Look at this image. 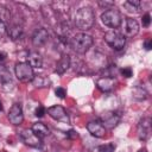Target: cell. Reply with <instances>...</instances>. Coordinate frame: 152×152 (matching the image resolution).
Instances as JSON below:
<instances>
[{
	"label": "cell",
	"mask_w": 152,
	"mask_h": 152,
	"mask_svg": "<svg viewBox=\"0 0 152 152\" xmlns=\"http://www.w3.org/2000/svg\"><path fill=\"white\" fill-rule=\"evenodd\" d=\"M95 23V13L91 7H81L74 15V24L82 31L90 30Z\"/></svg>",
	"instance_id": "6da1fadb"
},
{
	"label": "cell",
	"mask_w": 152,
	"mask_h": 152,
	"mask_svg": "<svg viewBox=\"0 0 152 152\" xmlns=\"http://www.w3.org/2000/svg\"><path fill=\"white\" fill-rule=\"evenodd\" d=\"M94 39L91 36L87 34V33H77L75 34L70 40H69V45L70 48L77 52V53H86L93 45Z\"/></svg>",
	"instance_id": "7a4b0ae2"
},
{
	"label": "cell",
	"mask_w": 152,
	"mask_h": 152,
	"mask_svg": "<svg viewBox=\"0 0 152 152\" xmlns=\"http://www.w3.org/2000/svg\"><path fill=\"white\" fill-rule=\"evenodd\" d=\"M101 20L106 26H108L110 28H118L121 25L122 17L119 11L110 8V10H106L104 12H102Z\"/></svg>",
	"instance_id": "3957f363"
},
{
	"label": "cell",
	"mask_w": 152,
	"mask_h": 152,
	"mask_svg": "<svg viewBox=\"0 0 152 152\" xmlns=\"http://www.w3.org/2000/svg\"><path fill=\"white\" fill-rule=\"evenodd\" d=\"M104 40L106 43L114 50L120 51L125 48L126 45V37L118 33L116 31H108L104 34Z\"/></svg>",
	"instance_id": "277c9868"
},
{
	"label": "cell",
	"mask_w": 152,
	"mask_h": 152,
	"mask_svg": "<svg viewBox=\"0 0 152 152\" xmlns=\"http://www.w3.org/2000/svg\"><path fill=\"white\" fill-rule=\"evenodd\" d=\"M15 76L21 82H31L34 77L33 68H31L26 62H19L14 66Z\"/></svg>",
	"instance_id": "5b68a950"
},
{
	"label": "cell",
	"mask_w": 152,
	"mask_h": 152,
	"mask_svg": "<svg viewBox=\"0 0 152 152\" xmlns=\"http://www.w3.org/2000/svg\"><path fill=\"white\" fill-rule=\"evenodd\" d=\"M121 120V116L119 113L114 112V110H109V112H104L102 115H100V119L99 121L103 125L104 128H114L118 126V124L120 122Z\"/></svg>",
	"instance_id": "8992f818"
},
{
	"label": "cell",
	"mask_w": 152,
	"mask_h": 152,
	"mask_svg": "<svg viewBox=\"0 0 152 152\" xmlns=\"http://www.w3.org/2000/svg\"><path fill=\"white\" fill-rule=\"evenodd\" d=\"M19 135H20L21 140H23L26 145H28V146H31V147L38 148V147L42 146V139L38 138V137L32 132V129H23V131L19 132Z\"/></svg>",
	"instance_id": "52a82bcc"
},
{
	"label": "cell",
	"mask_w": 152,
	"mask_h": 152,
	"mask_svg": "<svg viewBox=\"0 0 152 152\" xmlns=\"http://www.w3.org/2000/svg\"><path fill=\"white\" fill-rule=\"evenodd\" d=\"M138 138L142 141H146L151 135V119L150 118H142L137 127Z\"/></svg>",
	"instance_id": "ba28073f"
},
{
	"label": "cell",
	"mask_w": 152,
	"mask_h": 152,
	"mask_svg": "<svg viewBox=\"0 0 152 152\" xmlns=\"http://www.w3.org/2000/svg\"><path fill=\"white\" fill-rule=\"evenodd\" d=\"M8 120L11 124L18 126L23 122L24 120V113H23V108L19 103H14L12 104V107L10 108V112H8Z\"/></svg>",
	"instance_id": "9c48e42d"
},
{
	"label": "cell",
	"mask_w": 152,
	"mask_h": 152,
	"mask_svg": "<svg viewBox=\"0 0 152 152\" xmlns=\"http://www.w3.org/2000/svg\"><path fill=\"white\" fill-rule=\"evenodd\" d=\"M48 114L53 119V120H57V121H64V122H69V118H68V114L65 112V109L62 107V106H52V107H49L48 108Z\"/></svg>",
	"instance_id": "30bf717a"
},
{
	"label": "cell",
	"mask_w": 152,
	"mask_h": 152,
	"mask_svg": "<svg viewBox=\"0 0 152 152\" xmlns=\"http://www.w3.org/2000/svg\"><path fill=\"white\" fill-rule=\"evenodd\" d=\"M49 39V32L46 28L44 27H39L37 28L33 34H32V44L36 46V48H39L42 45H44Z\"/></svg>",
	"instance_id": "8fae6325"
},
{
	"label": "cell",
	"mask_w": 152,
	"mask_h": 152,
	"mask_svg": "<svg viewBox=\"0 0 152 152\" xmlns=\"http://www.w3.org/2000/svg\"><path fill=\"white\" fill-rule=\"evenodd\" d=\"M116 81L114 77H109V76H104V77H100L96 81V87L102 91V93H109L115 88Z\"/></svg>",
	"instance_id": "7c38bea8"
},
{
	"label": "cell",
	"mask_w": 152,
	"mask_h": 152,
	"mask_svg": "<svg viewBox=\"0 0 152 152\" xmlns=\"http://www.w3.org/2000/svg\"><path fill=\"white\" fill-rule=\"evenodd\" d=\"M87 129L88 132L95 137V138H102L104 137L106 134V128L103 127V125L99 121V120H93V121H89L87 124Z\"/></svg>",
	"instance_id": "4fadbf2b"
},
{
	"label": "cell",
	"mask_w": 152,
	"mask_h": 152,
	"mask_svg": "<svg viewBox=\"0 0 152 152\" xmlns=\"http://www.w3.org/2000/svg\"><path fill=\"white\" fill-rule=\"evenodd\" d=\"M139 32V24L133 18H127L125 21V36L126 37H134Z\"/></svg>",
	"instance_id": "5bb4252c"
},
{
	"label": "cell",
	"mask_w": 152,
	"mask_h": 152,
	"mask_svg": "<svg viewBox=\"0 0 152 152\" xmlns=\"http://www.w3.org/2000/svg\"><path fill=\"white\" fill-rule=\"evenodd\" d=\"M71 64V59H70V56L68 53H63L62 57L59 58V61L57 62L56 64V69H55V72L58 74V75H63L70 66Z\"/></svg>",
	"instance_id": "9a60e30c"
},
{
	"label": "cell",
	"mask_w": 152,
	"mask_h": 152,
	"mask_svg": "<svg viewBox=\"0 0 152 152\" xmlns=\"http://www.w3.org/2000/svg\"><path fill=\"white\" fill-rule=\"evenodd\" d=\"M26 59H27L26 63H27L31 68H37V69H39V68H42V65H43V58H42L40 53L37 52V51H31V52H28Z\"/></svg>",
	"instance_id": "2e32d148"
},
{
	"label": "cell",
	"mask_w": 152,
	"mask_h": 152,
	"mask_svg": "<svg viewBox=\"0 0 152 152\" xmlns=\"http://www.w3.org/2000/svg\"><path fill=\"white\" fill-rule=\"evenodd\" d=\"M31 129H32V132H33L38 138H40V139H43V138H45V137H48V135L50 134L49 127H48L45 124H43V122H36V124H33Z\"/></svg>",
	"instance_id": "e0dca14e"
},
{
	"label": "cell",
	"mask_w": 152,
	"mask_h": 152,
	"mask_svg": "<svg viewBox=\"0 0 152 152\" xmlns=\"http://www.w3.org/2000/svg\"><path fill=\"white\" fill-rule=\"evenodd\" d=\"M7 32H8V36L12 40H18L23 37V33H24V30H23V26L19 25V24H14L12 26H10L7 28Z\"/></svg>",
	"instance_id": "ac0fdd59"
},
{
	"label": "cell",
	"mask_w": 152,
	"mask_h": 152,
	"mask_svg": "<svg viewBox=\"0 0 152 152\" xmlns=\"http://www.w3.org/2000/svg\"><path fill=\"white\" fill-rule=\"evenodd\" d=\"M31 83L36 88H46V87L50 86V80L44 75H34Z\"/></svg>",
	"instance_id": "d6986e66"
},
{
	"label": "cell",
	"mask_w": 152,
	"mask_h": 152,
	"mask_svg": "<svg viewBox=\"0 0 152 152\" xmlns=\"http://www.w3.org/2000/svg\"><path fill=\"white\" fill-rule=\"evenodd\" d=\"M140 5H141V2L139 0H128V1H125L124 2L125 10H127V12H129V13H137V12H139Z\"/></svg>",
	"instance_id": "ffe728a7"
},
{
	"label": "cell",
	"mask_w": 152,
	"mask_h": 152,
	"mask_svg": "<svg viewBox=\"0 0 152 152\" xmlns=\"http://www.w3.org/2000/svg\"><path fill=\"white\" fill-rule=\"evenodd\" d=\"M11 81H12L11 72L7 70L6 66H4L2 64H0V82L2 84H6V83H10Z\"/></svg>",
	"instance_id": "44dd1931"
},
{
	"label": "cell",
	"mask_w": 152,
	"mask_h": 152,
	"mask_svg": "<svg viewBox=\"0 0 152 152\" xmlns=\"http://www.w3.org/2000/svg\"><path fill=\"white\" fill-rule=\"evenodd\" d=\"M114 151H115V144L114 142L101 145L97 150V152H114Z\"/></svg>",
	"instance_id": "7402d4cb"
},
{
	"label": "cell",
	"mask_w": 152,
	"mask_h": 152,
	"mask_svg": "<svg viewBox=\"0 0 152 152\" xmlns=\"http://www.w3.org/2000/svg\"><path fill=\"white\" fill-rule=\"evenodd\" d=\"M133 96L134 97H137V99H146V96H147V94H146V91L141 88V87H137L134 90H133Z\"/></svg>",
	"instance_id": "603a6c76"
},
{
	"label": "cell",
	"mask_w": 152,
	"mask_h": 152,
	"mask_svg": "<svg viewBox=\"0 0 152 152\" xmlns=\"http://www.w3.org/2000/svg\"><path fill=\"white\" fill-rule=\"evenodd\" d=\"M55 94H56V96H57L58 99H65V96H66V91H65V89L62 88V87L56 88Z\"/></svg>",
	"instance_id": "cb8c5ba5"
},
{
	"label": "cell",
	"mask_w": 152,
	"mask_h": 152,
	"mask_svg": "<svg viewBox=\"0 0 152 152\" xmlns=\"http://www.w3.org/2000/svg\"><path fill=\"white\" fill-rule=\"evenodd\" d=\"M45 112H46V109L42 106V104H39L37 108H36V112H34V115L37 116V118H43L44 116V114H45Z\"/></svg>",
	"instance_id": "d4e9b609"
},
{
	"label": "cell",
	"mask_w": 152,
	"mask_h": 152,
	"mask_svg": "<svg viewBox=\"0 0 152 152\" xmlns=\"http://www.w3.org/2000/svg\"><path fill=\"white\" fill-rule=\"evenodd\" d=\"M120 72H121V75H122L124 77H126V78H129V77L132 76V74H133V71H132V69H131L129 66L122 68V69L120 70Z\"/></svg>",
	"instance_id": "484cf974"
},
{
	"label": "cell",
	"mask_w": 152,
	"mask_h": 152,
	"mask_svg": "<svg viewBox=\"0 0 152 152\" xmlns=\"http://www.w3.org/2000/svg\"><path fill=\"white\" fill-rule=\"evenodd\" d=\"M150 23H151V15H150L148 13L144 14V15H142V25H144V26H148Z\"/></svg>",
	"instance_id": "4316f807"
},
{
	"label": "cell",
	"mask_w": 152,
	"mask_h": 152,
	"mask_svg": "<svg viewBox=\"0 0 152 152\" xmlns=\"http://www.w3.org/2000/svg\"><path fill=\"white\" fill-rule=\"evenodd\" d=\"M100 6L104 7V10H110L112 6H114V2H108V1H100L99 2Z\"/></svg>",
	"instance_id": "83f0119b"
},
{
	"label": "cell",
	"mask_w": 152,
	"mask_h": 152,
	"mask_svg": "<svg viewBox=\"0 0 152 152\" xmlns=\"http://www.w3.org/2000/svg\"><path fill=\"white\" fill-rule=\"evenodd\" d=\"M7 32V26H6V23L1 21L0 20V37H2L5 33Z\"/></svg>",
	"instance_id": "f1b7e54d"
},
{
	"label": "cell",
	"mask_w": 152,
	"mask_h": 152,
	"mask_svg": "<svg viewBox=\"0 0 152 152\" xmlns=\"http://www.w3.org/2000/svg\"><path fill=\"white\" fill-rule=\"evenodd\" d=\"M66 137L70 138V139H75V138H77V132L74 131V129H70V131L66 132Z\"/></svg>",
	"instance_id": "f546056e"
},
{
	"label": "cell",
	"mask_w": 152,
	"mask_h": 152,
	"mask_svg": "<svg viewBox=\"0 0 152 152\" xmlns=\"http://www.w3.org/2000/svg\"><path fill=\"white\" fill-rule=\"evenodd\" d=\"M6 57H7V53L4 52V51H1V52H0V64H2V63L6 61Z\"/></svg>",
	"instance_id": "4dcf8cb0"
},
{
	"label": "cell",
	"mask_w": 152,
	"mask_h": 152,
	"mask_svg": "<svg viewBox=\"0 0 152 152\" xmlns=\"http://www.w3.org/2000/svg\"><path fill=\"white\" fill-rule=\"evenodd\" d=\"M151 48H152V39H147L145 42V49L146 50H151Z\"/></svg>",
	"instance_id": "1f68e13d"
},
{
	"label": "cell",
	"mask_w": 152,
	"mask_h": 152,
	"mask_svg": "<svg viewBox=\"0 0 152 152\" xmlns=\"http://www.w3.org/2000/svg\"><path fill=\"white\" fill-rule=\"evenodd\" d=\"M138 152H147V151H146V150H145V148H141V150H139V151H138Z\"/></svg>",
	"instance_id": "d6a6232c"
},
{
	"label": "cell",
	"mask_w": 152,
	"mask_h": 152,
	"mask_svg": "<svg viewBox=\"0 0 152 152\" xmlns=\"http://www.w3.org/2000/svg\"><path fill=\"white\" fill-rule=\"evenodd\" d=\"M0 112H2V103H1V101H0Z\"/></svg>",
	"instance_id": "836d02e7"
},
{
	"label": "cell",
	"mask_w": 152,
	"mask_h": 152,
	"mask_svg": "<svg viewBox=\"0 0 152 152\" xmlns=\"http://www.w3.org/2000/svg\"><path fill=\"white\" fill-rule=\"evenodd\" d=\"M1 152H6V151H1Z\"/></svg>",
	"instance_id": "e575fe53"
}]
</instances>
